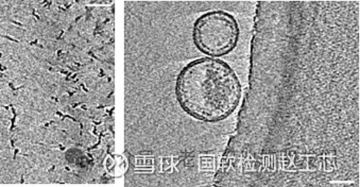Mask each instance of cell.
Segmentation results:
<instances>
[{"instance_id":"1","label":"cell","mask_w":360,"mask_h":187,"mask_svg":"<svg viewBox=\"0 0 360 187\" xmlns=\"http://www.w3.org/2000/svg\"><path fill=\"white\" fill-rule=\"evenodd\" d=\"M176 95L185 113L204 122L230 117L243 96L236 72L226 62L205 57L187 64L176 78Z\"/></svg>"},{"instance_id":"2","label":"cell","mask_w":360,"mask_h":187,"mask_svg":"<svg viewBox=\"0 0 360 187\" xmlns=\"http://www.w3.org/2000/svg\"><path fill=\"white\" fill-rule=\"evenodd\" d=\"M240 28L233 14L221 10L209 11L197 18L193 39L198 51L211 58L230 55L238 45Z\"/></svg>"}]
</instances>
